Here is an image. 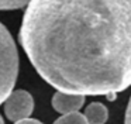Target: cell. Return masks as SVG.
<instances>
[{"label": "cell", "mask_w": 131, "mask_h": 124, "mask_svg": "<svg viewBox=\"0 0 131 124\" xmlns=\"http://www.w3.org/2000/svg\"><path fill=\"white\" fill-rule=\"evenodd\" d=\"M116 96H117V93H110V95H107L106 97H107L108 100H114V99H116Z\"/></svg>", "instance_id": "obj_10"}, {"label": "cell", "mask_w": 131, "mask_h": 124, "mask_svg": "<svg viewBox=\"0 0 131 124\" xmlns=\"http://www.w3.org/2000/svg\"><path fill=\"white\" fill-rule=\"evenodd\" d=\"M34 110V99L27 90H13L4 101V114L10 121L28 118Z\"/></svg>", "instance_id": "obj_3"}, {"label": "cell", "mask_w": 131, "mask_h": 124, "mask_svg": "<svg viewBox=\"0 0 131 124\" xmlns=\"http://www.w3.org/2000/svg\"><path fill=\"white\" fill-rule=\"evenodd\" d=\"M0 124H4V120H3V117H2V114H0Z\"/></svg>", "instance_id": "obj_11"}, {"label": "cell", "mask_w": 131, "mask_h": 124, "mask_svg": "<svg viewBox=\"0 0 131 124\" xmlns=\"http://www.w3.org/2000/svg\"><path fill=\"white\" fill-rule=\"evenodd\" d=\"M18 41L58 92L107 96L131 86V0H31Z\"/></svg>", "instance_id": "obj_1"}, {"label": "cell", "mask_w": 131, "mask_h": 124, "mask_svg": "<svg viewBox=\"0 0 131 124\" xmlns=\"http://www.w3.org/2000/svg\"><path fill=\"white\" fill-rule=\"evenodd\" d=\"M124 124H131V97H130V100H128V106H127V110H125Z\"/></svg>", "instance_id": "obj_8"}, {"label": "cell", "mask_w": 131, "mask_h": 124, "mask_svg": "<svg viewBox=\"0 0 131 124\" xmlns=\"http://www.w3.org/2000/svg\"><path fill=\"white\" fill-rule=\"evenodd\" d=\"M30 2L31 0H0V10H18Z\"/></svg>", "instance_id": "obj_7"}, {"label": "cell", "mask_w": 131, "mask_h": 124, "mask_svg": "<svg viewBox=\"0 0 131 124\" xmlns=\"http://www.w3.org/2000/svg\"><path fill=\"white\" fill-rule=\"evenodd\" d=\"M52 124H89V123L86 120L85 114L75 111V113H69V114H62Z\"/></svg>", "instance_id": "obj_6"}, {"label": "cell", "mask_w": 131, "mask_h": 124, "mask_svg": "<svg viewBox=\"0 0 131 124\" xmlns=\"http://www.w3.org/2000/svg\"><path fill=\"white\" fill-rule=\"evenodd\" d=\"M83 114L89 124H106L108 118V109L100 101H92L86 106Z\"/></svg>", "instance_id": "obj_5"}, {"label": "cell", "mask_w": 131, "mask_h": 124, "mask_svg": "<svg viewBox=\"0 0 131 124\" xmlns=\"http://www.w3.org/2000/svg\"><path fill=\"white\" fill-rule=\"evenodd\" d=\"M18 76V51L13 35L0 23V104L14 89Z\"/></svg>", "instance_id": "obj_2"}, {"label": "cell", "mask_w": 131, "mask_h": 124, "mask_svg": "<svg viewBox=\"0 0 131 124\" xmlns=\"http://www.w3.org/2000/svg\"><path fill=\"white\" fill-rule=\"evenodd\" d=\"M14 124H44L41 123L40 120H35V118H24V120H20V121H16Z\"/></svg>", "instance_id": "obj_9"}, {"label": "cell", "mask_w": 131, "mask_h": 124, "mask_svg": "<svg viewBox=\"0 0 131 124\" xmlns=\"http://www.w3.org/2000/svg\"><path fill=\"white\" fill-rule=\"evenodd\" d=\"M86 100V96L83 95H72V93L57 92L52 96V107L55 111L61 114H69V113L79 111L83 107Z\"/></svg>", "instance_id": "obj_4"}]
</instances>
